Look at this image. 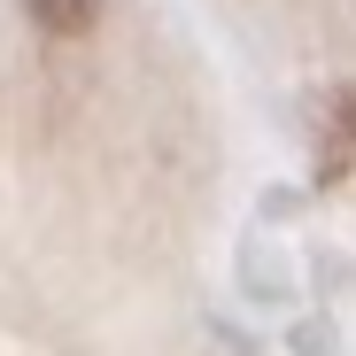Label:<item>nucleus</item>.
Instances as JSON below:
<instances>
[{
	"mask_svg": "<svg viewBox=\"0 0 356 356\" xmlns=\"http://www.w3.org/2000/svg\"><path fill=\"white\" fill-rule=\"evenodd\" d=\"M24 8H31V24L54 31V39H78V31L101 24V0H24Z\"/></svg>",
	"mask_w": 356,
	"mask_h": 356,
	"instance_id": "nucleus-1",
	"label": "nucleus"
}]
</instances>
